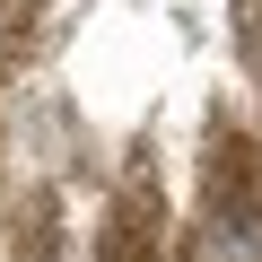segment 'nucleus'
<instances>
[{
  "mask_svg": "<svg viewBox=\"0 0 262 262\" xmlns=\"http://www.w3.org/2000/svg\"><path fill=\"white\" fill-rule=\"evenodd\" d=\"M201 262H262V175H253V140H219V149H210Z\"/></svg>",
  "mask_w": 262,
  "mask_h": 262,
  "instance_id": "nucleus-1",
  "label": "nucleus"
},
{
  "mask_svg": "<svg viewBox=\"0 0 262 262\" xmlns=\"http://www.w3.org/2000/svg\"><path fill=\"white\" fill-rule=\"evenodd\" d=\"M9 253H18V262H53V253H61V210H53V192H35V210H18Z\"/></svg>",
  "mask_w": 262,
  "mask_h": 262,
  "instance_id": "nucleus-2",
  "label": "nucleus"
}]
</instances>
